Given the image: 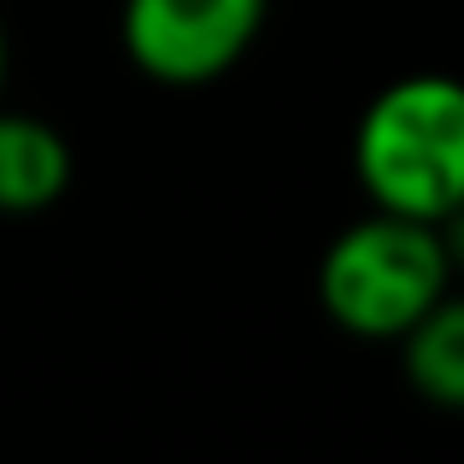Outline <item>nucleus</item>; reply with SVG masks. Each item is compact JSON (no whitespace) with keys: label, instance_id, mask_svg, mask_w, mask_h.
<instances>
[{"label":"nucleus","instance_id":"f257e3e1","mask_svg":"<svg viewBox=\"0 0 464 464\" xmlns=\"http://www.w3.org/2000/svg\"><path fill=\"white\" fill-rule=\"evenodd\" d=\"M353 177L371 206L423 224L464 206V82L447 71L388 82L353 130Z\"/></svg>","mask_w":464,"mask_h":464},{"label":"nucleus","instance_id":"f03ea898","mask_svg":"<svg viewBox=\"0 0 464 464\" xmlns=\"http://www.w3.org/2000/svg\"><path fill=\"white\" fill-rule=\"evenodd\" d=\"M453 288L441 229L376 206L324 247L317 300L329 324L359 341H400L435 300Z\"/></svg>","mask_w":464,"mask_h":464},{"label":"nucleus","instance_id":"7ed1b4c3","mask_svg":"<svg viewBox=\"0 0 464 464\" xmlns=\"http://www.w3.org/2000/svg\"><path fill=\"white\" fill-rule=\"evenodd\" d=\"M271 0H124V53L165 89H200L259 42Z\"/></svg>","mask_w":464,"mask_h":464},{"label":"nucleus","instance_id":"20e7f679","mask_svg":"<svg viewBox=\"0 0 464 464\" xmlns=\"http://www.w3.org/2000/svg\"><path fill=\"white\" fill-rule=\"evenodd\" d=\"M71 188V148L30 112H0V212L30 218Z\"/></svg>","mask_w":464,"mask_h":464},{"label":"nucleus","instance_id":"39448f33","mask_svg":"<svg viewBox=\"0 0 464 464\" xmlns=\"http://www.w3.org/2000/svg\"><path fill=\"white\" fill-rule=\"evenodd\" d=\"M400 371L430 406L464 411V295L447 288L418 324L400 335Z\"/></svg>","mask_w":464,"mask_h":464},{"label":"nucleus","instance_id":"423d86ee","mask_svg":"<svg viewBox=\"0 0 464 464\" xmlns=\"http://www.w3.org/2000/svg\"><path fill=\"white\" fill-rule=\"evenodd\" d=\"M441 247H447V265H453V276H464V206H453V212L441 218Z\"/></svg>","mask_w":464,"mask_h":464},{"label":"nucleus","instance_id":"0eeeda50","mask_svg":"<svg viewBox=\"0 0 464 464\" xmlns=\"http://www.w3.org/2000/svg\"><path fill=\"white\" fill-rule=\"evenodd\" d=\"M0 89H6V30H0Z\"/></svg>","mask_w":464,"mask_h":464}]
</instances>
